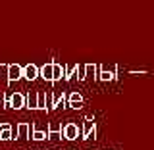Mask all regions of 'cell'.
<instances>
[{
	"label": "cell",
	"instance_id": "15",
	"mask_svg": "<svg viewBox=\"0 0 154 150\" xmlns=\"http://www.w3.org/2000/svg\"><path fill=\"white\" fill-rule=\"evenodd\" d=\"M62 133H64V129H62L60 125H54V123H52L50 127H48V131H46L48 139H54V137H62Z\"/></svg>",
	"mask_w": 154,
	"mask_h": 150
},
{
	"label": "cell",
	"instance_id": "1",
	"mask_svg": "<svg viewBox=\"0 0 154 150\" xmlns=\"http://www.w3.org/2000/svg\"><path fill=\"white\" fill-rule=\"evenodd\" d=\"M96 137V123L93 118H87L85 123H83V131H81V139L83 141H89V139H94Z\"/></svg>",
	"mask_w": 154,
	"mask_h": 150
},
{
	"label": "cell",
	"instance_id": "5",
	"mask_svg": "<svg viewBox=\"0 0 154 150\" xmlns=\"http://www.w3.org/2000/svg\"><path fill=\"white\" fill-rule=\"evenodd\" d=\"M67 106L73 110H79L83 108V96H81V93H69V96H67Z\"/></svg>",
	"mask_w": 154,
	"mask_h": 150
},
{
	"label": "cell",
	"instance_id": "10",
	"mask_svg": "<svg viewBox=\"0 0 154 150\" xmlns=\"http://www.w3.org/2000/svg\"><path fill=\"white\" fill-rule=\"evenodd\" d=\"M79 73V64H69V66H64V79L66 81H71L73 77Z\"/></svg>",
	"mask_w": 154,
	"mask_h": 150
},
{
	"label": "cell",
	"instance_id": "14",
	"mask_svg": "<svg viewBox=\"0 0 154 150\" xmlns=\"http://www.w3.org/2000/svg\"><path fill=\"white\" fill-rule=\"evenodd\" d=\"M37 102H38V93H29V96L25 98V108L37 110Z\"/></svg>",
	"mask_w": 154,
	"mask_h": 150
},
{
	"label": "cell",
	"instance_id": "13",
	"mask_svg": "<svg viewBox=\"0 0 154 150\" xmlns=\"http://www.w3.org/2000/svg\"><path fill=\"white\" fill-rule=\"evenodd\" d=\"M83 69H85V79H87V77H93V79H96V77H98V66H94V64H85Z\"/></svg>",
	"mask_w": 154,
	"mask_h": 150
},
{
	"label": "cell",
	"instance_id": "16",
	"mask_svg": "<svg viewBox=\"0 0 154 150\" xmlns=\"http://www.w3.org/2000/svg\"><path fill=\"white\" fill-rule=\"evenodd\" d=\"M64 79V66H60L58 62H54V77H52V83Z\"/></svg>",
	"mask_w": 154,
	"mask_h": 150
},
{
	"label": "cell",
	"instance_id": "3",
	"mask_svg": "<svg viewBox=\"0 0 154 150\" xmlns=\"http://www.w3.org/2000/svg\"><path fill=\"white\" fill-rule=\"evenodd\" d=\"M6 104L12 110H21V108H25V96H23L21 93H14V94H10Z\"/></svg>",
	"mask_w": 154,
	"mask_h": 150
},
{
	"label": "cell",
	"instance_id": "4",
	"mask_svg": "<svg viewBox=\"0 0 154 150\" xmlns=\"http://www.w3.org/2000/svg\"><path fill=\"white\" fill-rule=\"evenodd\" d=\"M62 135H64L67 141H75L77 137H81V129L77 127L75 123H67L64 127V133H62Z\"/></svg>",
	"mask_w": 154,
	"mask_h": 150
},
{
	"label": "cell",
	"instance_id": "18",
	"mask_svg": "<svg viewBox=\"0 0 154 150\" xmlns=\"http://www.w3.org/2000/svg\"><path fill=\"white\" fill-rule=\"evenodd\" d=\"M37 110H46V94L38 93V102H37Z\"/></svg>",
	"mask_w": 154,
	"mask_h": 150
},
{
	"label": "cell",
	"instance_id": "7",
	"mask_svg": "<svg viewBox=\"0 0 154 150\" xmlns=\"http://www.w3.org/2000/svg\"><path fill=\"white\" fill-rule=\"evenodd\" d=\"M38 67L35 66V64H27L25 67H23V77H25L27 81H35L37 77H38Z\"/></svg>",
	"mask_w": 154,
	"mask_h": 150
},
{
	"label": "cell",
	"instance_id": "11",
	"mask_svg": "<svg viewBox=\"0 0 154 150\" xmlns=\"http://www.w3.org/2000/svg\"><path fill=\"white\" fill-rule=\"evenodd\" d=\"M67 104V98H66V94H62V96H52V100H50V112H54V110H58L60 106H66Z\"/></svg>",
	"mask_w": 154,
	"mask_h": 150
},
{
	"label": "cell",
	"instance_id": "12",
	"mask_svg": "<svg viewBox=\"0 0 154 150\" xmlns=\"http://www.w3.org/2000/svg\"><path fill=\"white\" fill-rule=\"evenodd\" d=\"M14 135H12V125L10 123H2L0 125V141H10Z\"/></svg>",
	"mask_w": 154,
	"mask_h": 150
},
{
	"label": "cell",
	"instance_id": "6",
	"mask_svg": "<svg viewBox=\"0 0 154 150\" xmlns=\"http://www.w3.org/2000/svg\"><path fill=\"white\" fill-rule=\"evenodd\" d=\"M38 77H42L45 81H50V83H52V77H54V62L42 66L41 71H38Z\"/></svg>",
	"mask_w": 154,
	"mask_h": 150
},
{
	"label": "cell",
	"instance_id": "8",
	"mask_svg": "<svg viewBox=\"0 0 154 150\" xmlns=\"http://www.w3.org/2000/svg\"><path fill=\"white\" fill-rule=\"evenodd\" d=\"M33 127H35V125H29V123H19L17 125V129H16V137L14 139H19V137H31V131H33Z\"/></svg>",
	"mask_w": 154,
	"mask_h": 150
},
{
	"label": "cell",
	"instance_id": "17",
	"mask_svg": "<svg viewBox=\"0 0 154 150\" xmlns=\"http://www.w3.org/2000/svg\"><path fill=\"white\" fill-rule=\"evenodd\" d=\"M29 139H33V141L41 142V141H45V139H48V135H46V131H37V129L33 127V131H31V137H29Z\"/></svg>",
	"mask_w": 154,
	"mask_h": 150
},
{
	"label": "cell",
	"instance_id": "9",
	"mask_svg": "<svg viewBox=\"0 0 154 150\" xmlns=\"http://www.w3.org/2000/svg\"><path fill=\"white\" fill-rule=\"evenodd\" d=\"M96 79L104 81V83L114 81L116 79V69H102V67H98V77H96Z\"/></svg>",
	"mask_w": 154,
	"mask_h": 150
},
{
	"label": "cell",
	"instance_id": "2",
	"mask_svg": "<svg viewBox=\"0 0 154 150\" xmlns=\"http://www.w3.org/2000/svg\"><path fill=\"white\" fill-rule=\"evenodd\" d=\"M23 77V67L19 64H8V71H6V79L8 83H14V81H19Z\"/></svg>",
	"mask_w": 154,
	"mask_h": 150
}]
</instances>
